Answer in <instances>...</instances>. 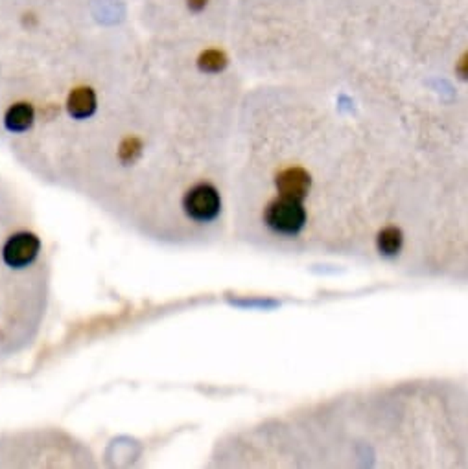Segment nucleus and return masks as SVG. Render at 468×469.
Wrapping results in <instances>:
<instances>
[{
  "instance_id": "f257e3e1",
  "label": "nucleus",
  "mask_w": 468,
  "mask_h": 469,
  "mask_svg": "<svg viewBox=\"0 0 468 469\" xmlns=\"http://www.w3.org/2000/svg\"><path fill=\"white\" fill-rule=\"evenodd\" d=\"M227 63H229L227 56L221 50H216V48L205 50L197 57V68L205 74H220V72L225 70Z\"/></svg>"
},
{
  "instance_id": "f03ea898",
  "label": "nucleus",
  "mask_w": 468,
  "mask_h": 469,
  "mask_svg": "<svg viewBox=\"0 0 468 469\" xmlns=\"http://www.w3.org/2000/svg\"><path fill=\"white\" fill-rule=\"evenodd\" d=\"M457 74L461 80H468V52H464L463 56H461V59L457 61Z\"/></svg>"
},
{
  "instance_id": "7ed1b4c3",
  "label": "nucleus",
  "mask_w": 468,
  "mask_h": 469,
  "mask_svg": "<svg viewBox=\"0 0 468 469\" xmlns=\"http://www.w3.org/2000/svg\"><path fill=\"white\" fill-rule=\"evenodd\" d=\"M188 10L194 11V13H201L209 6V0H187Z\"/></svg>"
}]
</instances>
